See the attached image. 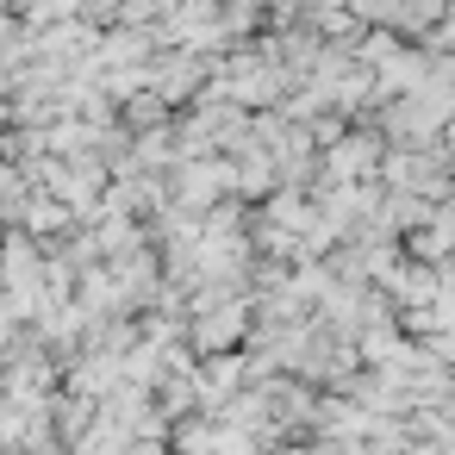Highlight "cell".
Wrapping results in <instances>:
<instances>
[{
    "label": "cell",
    "instance_id": "obj_1",
    "mask_svg": "<svg viewBox=\"0 0 455 455\" xmlns=\"http://www.w3.org/2000/svg\"><path fill=\"white\" fill-rule=\"evenodd\" d=\"M380 156H387V138H380L374 125H368V132H362V125H343L318 163H324L331 181H374V175H380Z\"/></svg>",
    "mask_w": 455,
    "mask_h": 455
}]
</instances>
